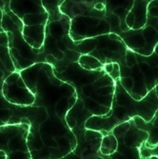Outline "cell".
Here are the masks:
<instances>
[{
    "instance_id": "cell-1",
    "label": "cell",
    "mask_w": 158,
    "mask_h": 159,
    "mask_svg": "<svg viewBox=\"0 0 158 159\" xmlns=\"http://www.w3.org/2000/svg\"><path fill=\"white\" fill-rule=\"evenodd\" d=\"M34 95V102L45 107L47 118L27 137L32 159H61L76 145L66 115L76 100L73 86L57 77L49 63H35L19 71Z\"/></svg>"
},
{
    "instance_id": "cell-2",
    "label": "cell",
    "mask_w": 158,
    "mask_h": 159,
    "mask_svg": "<svg viewBox=\"0 0 158 159\" xmlns=\"http://www.w3.org/2000/svg\"><path fill=\"white\" fill-rule=\"evenodd\" d=\"M133 0H64L59 6L70 19V35L74 41L130 29L126 16Z\"/></svg>"
},
{
    "instance_id": "cell-3",
    "label": "cell",
    "mask_w": 158,
    "mask_h": 159,
    "mask_svg": "<svg viewBox=\"0 0 158 159\" xmlns=\"http://www.w3.org/2000/svg\"><path fill=\"white\" fill-rule=\"evenodd\" d=\"M53 70V68H52ZM59 79L74 87L76 98L81 100L85 109L92 115H104L111 106L115 81L102 68L87 70L78 62H73L62 71L53 70Z\"/></svg>"
},
{
    "instance_id": "cell-4",
    "label": "cell",
    "mask_w": 158,
    "mask_h": 159,
    "mask_svg": "<svg viewBox=\"0 0 158 159\" xmlns=\"http://www.w3.org/2000/svg\"><path fill=\"white\" fill-rule=\"evenodd\" d=\"M158 108V96L155 88L144 97L136 100L122 86L119 79L115 80V90L110 111L104 115H93L85 122V128L110 133L116 125L140 116L145 121L151 119Z\"/></svg>"
},
{
    "instance_id": "cell-5",
    "label": "cell",
    "mask_w": 158,
    "mask_h": 159,
    "mask_svg": "<svg viewBox=\"0 0 158 159\" xmlns=\"http://www.w3.org/2000/svg\"><path fill=\"white\" fill-rule=\"evenodd\" d=\"M70 19L64 13L58 20L48 21L45 27L44 40L38 53L56 71H62L69 64L77 62L82 54L70 35Z\"/></svg>"
},
{
    "instance_id": "cell-6",
    "label": "cell",
    "mask_w": 158,
    "mask_h": 159,
    "mask_svg": "<svg viewBox=\"0 0 158 159\" xmlns=\"http://www.w3.org/2000/svg\"><path fill=\"white\" fill-rule=\"evenodd\" d=\"M119 80L124 89L139 100L158 84V44L150 55H143L128 49L126 64L119 67Z\"/></svg>"
},
{
    "instance_id": "cell-7",
    "label": "cell",
    "mask_w": 158,
    "mask_h": 159,
    "mask_svg": "<svg viewBox=\"0 0 158 159\" xmlns=\"http://www.w3.org/2000/svg\"><path fill=\"white\" fill-rule=\"evenodd\" d=\"M10 9L22 21V34L25 40L38 53L42 47L48 22V12L42 0H11Z\"/></svg>"
},
{
    "instance_id": "cell-8",
    "label": "cell",
    "mask_w": 158,
    "mask_h": 159,
    "mask_svg": "<svg viewBox=\"0 0 158 159\" xmlns=\"http://www.w3.org/2000/svg\"><path fill=\"white\" fill-rule=\"evenodd\" d=\"M1 26L7 34L10 55L16 70L20 71L35 63H45L41 54L35 53L34 48L25 40L22 34V21L11 11L10 7L2 11Z\"/></svg>"
},
{
    "instance_id": "cell-9",
    "label": "cell",
    "mask_w": 158,
    "mask_h": 159,
    "mask_svg": "<svg viewBox=\"0 0 158 159\" xmlns=\"http://www.w3.org/2000/svg\"><path fill=\"white\" fill-rule=\"evenodd\" d=\"M74 42L81 53L95 57L102 65L117 63L120 67L126 64L128 47L117 34L109 33Z\"/></svg>"
},
{
    "instance_id": "cell-10",
    "label": "cell",
    "mask_w": 158,
    "mask_h": 159,
    "mask_svg": "<svg viewBox=\"0 0 158 159\" xmlns=\"http://www.w3.org/2000/svg\"><path fill=\"white\" fill-rule=\"evenodd\" d=\"M111 133L117 140V148L110 159H140V149L149 134L138 128L133 118L116 125Z\"/></svg>"
},
{
    "instance_id": "cell-11",
    "label": "cell",
    "mask_w": 158,
    "mask_h": 159,
    "mask_svg": "<svg viewBox=\"0 0 158 159\" xmlns=\"http://www.w3.org/2000/svg\"><path fill=\"white\" fill-rule=\"evenodd\" d=\"M128 49L143 55H150L158 44V16L147 11L146 24L137 30H128L117 34Z\"/></svg>"
},
{
    "instance_id": "cell-12",
    "label": "cell",
    "mask_w": 158,
    "mask_h": 159,
    "mask_svg": "<svg viewBox=\"0 0 158 159\" xmlns=\"http://www.w3.org/2000/svg\"><path fill=\"white\" fill-rule=\"evenodd\" d=\"M29 132V123L0 126V152L6 153L7 159H32L27 145Z\"/></svg>"
},
{
    "instance_id": "cell-13",
    "label": "cell",
    "mask_w": 158,
    "mask_h": 159,
    "mask_svg": "<svg viewBox=\"0 0 158 159\" xmlns=\"http://www.w3.org/2000/svg\"><path fill=\"white\" fill-rule=\"evenodd\" d=\"M4 97L10 103L18 106H30L34 104V95L28 88L18 70L10 74L2 86Z\"/></svg>"
},
{
    "instance_id": "cell-14",
    "label": "cell",
    "mask_w": 158,
    "mask_h": 159,
    "mask_svg": "<svg viewBox=\"0 0 158 159\" xmlns=\"http://www.w3.org/2000/svg\"><path fill=\"white\" fill-rule=\"evenodd\" d=\"M9 75L10 73L0 60V126L19 123L30 124V121L24 116V106L11 104L4 97L2 86L5 78Z\"/></svg>"
},
{
    "instance_id": "cell-15",
    "label": "cell",
    "mask_w": 158,
    "mask_h": 159,
    "mask_svg": "<svg viewBox=\"0 0 158 159\" xmlns=\"http://www.w3.org/2000/svg\"><path fill=\"white\" fill-rule=\"evenodd\" d=\"M103 135L99 131L86 129L85 140L81 144L75 145V148L69 152L64 159H100L99 149Z\"/></svg>"
},
{
    "instance_id": "cell-16",
    "label": "cell",
    "mask_w": 158,
    "mask_h": 159,
    "mask_svg": "<svg viewBox=\"0 0 158 159\" xmlns=\"http://www.w3.org/2000/svg\"><path fill=\"white\" fill-rule=\"evenodd\" d=\"M148 3L147 0H133V4L125 19L129 29L137 30L146 24Z\"/></svg>"
},
{
    "instance_id": "cell-17",
    "label": "cell",
    "mask_w": 158,
    "mask_h": 159,
    "mask_svg": "<svg viewBox=\"0 0 158 159\" xmlns=\"http://www.w3.org/2000/svg\"><path fill=\"white\" fill-rule=\"evenodd\" d=\"M133 120L138 128L149 134V138L144 143L145 146H152L158 142V108L151 120L145 121L140 116L133 117Z\"/></svg>"
},
{
    "instance_id": "cell-18",
    "label": "cell",
    "mask_w": 158,
    "mask_h": 159,
    "mask_svg": "<svg viewBox=\"0 0 158 159\" xmlns=\"http://www.w3.org/2000/svg\"><path fill=\"white\" fill-rule=\"evenodd\" d=\"M0 60L2 61L3 65L5 66L6 70L10 74H11L14 70H16L11 58L10 52H9L8 36L6 32L3 30V28L0 29Z\"/></svg>"
},
{
    "instance_id": "cell-19",
    "label": "cell",
    "mask_w": 158,
    "mask_h": 159,
    "mask_svg": "<svg viewBox=\"0 0 158 159\" xmlns=\"http://www.w3.org/2000/svg\"><path fill=\"white\" fill-rule=\"evenodd\" d=\"M117 140L114 135L110 132L103 135V138L100 144L99 156L100 159H110V156L116 151Z\"/></svg>"
},
{
    "instance_id": "cell-20",
    "label": "cell",
    "mask_w": 158,
    "mask_h": 159,
    "mask_svg": "<svg viewBox=\"0 0 158 159\" xmlns=\"http://www.w3.org/2000/svg\"><path fill=\"white\" fill-rule=\"evenodd\" d=\"M64 0H42V4L48 12V21L58 20L62 16V12L59 10V6Z\"/></svg>"
},
{
    "instance_id": "cell-21",
    "label": "cell",
    "mask_w": 158,
    "mask_h": 159,
    "mask_svg": "<svg viewBox=\"0 0 158 159\" xmlns=\"http://www.w3.org/2000/svg\"><path fill=\"white\" fill-rule=\"evenodd\" d=\"M78 64L87 70H95V69H99L102 68L103 65L101 64L98 59H96L95 57L90 55V54H81L80 57L78 58Z\"/></svg>"
},
{
    "instance_id": "cell-22",
    "label": "cell",
    "mask_w": 158,
    "mask_h": 159,
    "mask_svg": "<svg viewBox=\"0 0 158 159\" xmlns=\"http://www.w3.org/2000/svg\"><path fill=\"white\" fill-rule=\"evenodd\" d=\"M140 159H158V142L152 146L143 145L140 149Z\"/></svg>"
},
{
    "instance_id": "cell-23",
    "label": "cell",
    "mask_w": 158,
    "mask_h": 159,
    "mask_svg": "<svg viewBox=\"0 0 158 159\" xmlns=\"http://www.w3.org/2000/svg\"><path fill=\"white\" fill-rule=\"evenodd\" d=\"M10 1L11 0H0V9L4 10L7 7H10Z\"/></svg>"
},
{
    "instance_id": "cell-24",
    "label": "cell",
    "mask_w": 158,
    "mask_h": 159,
    "mask_svg": "<svg viewBox=\"0 0 158 159\" xmlns=\"http://www.w3.org/2000/svg\"><path fill=\"white\" fill-rule=\"evenodd\" d=\"M155 92H156V94H157V96H158V84L155 86Z\"/></svg>"
},
{
    "instance_id": "cell-25",
    "label": "cell",
    "mask_w": 158,
    "mask_h": 159,
    "mask_svg": "<svg viewBox=\"0 0 158 159\" xmlns=\"http://www.w3.org/2000/svg\"><path fill=\"white\" fill-rule=\"evenodd\" d=\"M147 1H148V2H150V1H151V0H147Z\"/></svg>"
}]
</instances>
